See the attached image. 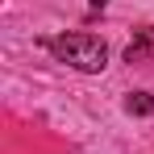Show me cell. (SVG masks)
Returning <instances> with one entry per match:
<instances>
[{
  "instance_id": "cell-3",
  "label": "cell",
  "mask_w": 154,
  "mask_h": 154,
  "mask_svg": "<svg viewBox=\"0 0 154 154\" xmlns=\"http://www.w3.org/2000/svg\"><path fill=\"white\" fill-rule=\"evenodd\" d=\"M125 112L129 117H154V96L150 92H129L125 96Z\"/></svg>"
},
{
  "instance_id": "cell-2",
  "label": "cell",
  "mask_w": 154,
  "mask_h": 154,
  "mask_svg": "<svg viewBox=\"0 0 154 154\" xmlns=\"http://www.w3.org/2000/svg\"><path fill=\"white\" fill-rule=\"evenodd\" d=\"M150 50H154V25H146L142 33H137V42H129V46H125V63H142Z\"/></svg>"
},
{
  "instance_id": "cell-4",
  "label": "cell",
  "mask_w": 154,
  "mask_h": 154,
  "mask_svg": "<svg viewBox=\"0 0 154 154\" xmlns=\"http://www.w3.org/2000/svg\"><path fill=\"white\" fill-rule=\"evenodd\" d=\"M88 4H92V8H104V4H108V0H88Z\"/></svg>"
},
{
  "instance_id": "cell-1",
  "label": "cell",
  "mask_w": 154,
  "mask_h": 154,
  "mask_svg": "<svg viewBox=\"0 0 154 154\" xmlns=\"http://www.w3.org/2000/svg\"><path fill=\"white\" fill-rule=\"evenodd\" d=\"M54 50L58 63H67V67H75L83 75H100L104 67H108V46H104L100 38H92V33H58L46 42Z\"/></svg>"
}]
</instances>
